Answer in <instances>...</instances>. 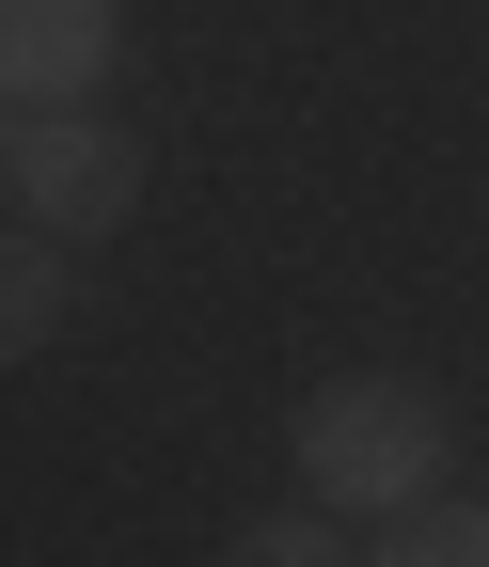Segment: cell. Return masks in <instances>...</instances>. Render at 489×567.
I'll return each instance as SVG.
<instances>
[{
	"label": "cell",
	"instance_id": "1",
	"mask_svg": "<svg viewBox=\"0 0 489 567\" xmlns=\"http://www.w3.org/2000/svg\"><path fill=\"white\" fill-rule=\"evenodd\" d=\"M300 488L347 520H410L442 488V394L427 379H316L300 394Z\"/></svg>",
	"mask_w": 489,
	"mask_h": 567
},
{
	"label": "cell",
	"instance_id": "2",
	"mask_svg": "<svg viewBox=\"0 0 489 567\" xmlns=\"http://www.w3.org/2000/svg\"><path fill=\"white\" fill-rule=\"evenodd\" d=\"M0 189H17V221H48V237H111L126 205H143V142H126L95 95H80V111H17Z\"/></svg>",
	"mask_w": 489,
	"mask_h": 567
},
{
	"label": "cell",
	"instance_id": "3",
	"mask_svg": "<svg viewBox=\"0 0 489 567\" xmlns=\"http://www.w3.org/2000/svg\"><path fill=\"white\" fill-rule=\"evenodd\" d=\"M126 63V0H0V80L17 111H80Z\"/></svg>",
	"mask_w": 489,
	"mask_h": 567
},
{
	"label": "cell",
	"instance_id": "4",
	"mask_svg": "<svg viewBox=\"0 0 489 567\" xmlns=\"http://www.w3.org/2000/svg\"><path fill=\"white\" fill-rule=\"evenodd\" d=\"M63 331V237L17 221V252H0V347H48Z\"/></svg>",
	"mask_w": 489,
	"mask_h": 567
},
{
	"label": "cell",
	"instance_id": "5",
	"mask_svg": "<svg viewBox=\"0 0 489 567\" xmlns=\"http://www.w3.org/2000/svg\"><path fill=\"white\" fill-rule=\"evenodd\" d=\"M395 567H489V505H458V488H427L410 505V536H379Z\"/></svg>",
	"mask_w": 489,
	"mask_h": 567
},
{
	"label": "cell",
	"instance_id": "6",
	"mask_svg": "<svg viewBox=\"0 0 489 567\" xmlns=\"http://www.w3.org/2000/svg\"><path fill=\"white\" fill-rule=\"evenodd\" d=\"M332 520H347V505H285V520H253V536H222V551H237V567H316V551H347Z\"/></svg>",
	"mask_w": 489,
	"mask_h": 567
}]
</instances>
